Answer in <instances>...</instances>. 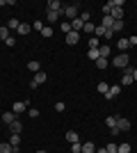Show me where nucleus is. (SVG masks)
Wrapping results in <instances>:
<instances>
[{
    "instance_id": "f257e3e1",
    "label": "nucleus",
    "mask_w": 137,
    "mask_h": 153,
    "mask_svg": "<svg viewBox=\"0 0 137 153\" xmlns=\"http://www.w3.org/2000/svg\"><path fill=\"white\" fill-rule=\"evenodd\" d=\"M112 64H114V66H119V69H126V66L130 64V57H128V53H119L117 57L112 59Z\"/></svg>"
},
{
    "instance_id": "f03ea898",
    "label": "nucleus",
    "mask_w": 137,
    "mask_h": 153,
    "mask_svg": "<svg viewBox=\"0 0 137 153\" xmlns=\"http://www.w3.org/2000/svg\"><path fill=\"white\" fill-rule=\"evenodd\" d=\"M78 2H76V5H69V7H64V9H62V14H64L66 19L69 21H73V19H78Z\"/></svg>"
},
{
    "instance_id": "7ed1b4c3",
    "label": "nucleus",
    "mask_w": 137,
    "mask_h": 153,
    "mask_svg": "<svg viewBox=\"0 0 137 153\" xmlns=\"http://www.w3.org/2000/svg\"><path fill=\"white\" fill-rule=\"evenodd\" d=\"M135 80H133V66H126V73H124V78L119 80V85H124V87H128V85H133Z\"/></svg>"
},
{
    "instance_id": "20e7f679",
    "label": "nucleus",
    "mask_w": 137,
    "mask_h": 153,
    "mask_svg": "<svg viewBox=\"0 0 137 153\" xmlns=\"http://www.w3.org/2000/svg\"><path fill=\"white\" fill-rule=\"evenodd\" d=\"M117 128L121 130V133H128V130H130V121H128L126 117H119L117 119Z\"/></svg>"
},
{
    "instance_id": "39448f33",
    "label": "nucleus",
    "mask_w": 137,
    "mask_h": 153,
    "mask_svg": "<svg viewBox=\"0 0 137 153\" xmlns=\"http://www.w3.org/2000/svg\"><path fill=\"white\" fill-rule=\"evenodd\" d=\"M119 91H121V85H114V87H110V91L105 94V101H114L119 96Z\"/></svg>"
},
{
    "instance_id": "423d86ee",
    "label": "nucleus",
    "mask_w": 137,
    "mask_h": 153,
    "mask_svg": "<svg viewBox=\"0 0 137 153\" xmlns=\"http://www.w3.org/2000/svg\"><path fill=\"white\" fill-rule=\"evenodd\" d=\"M78 41H80V32H69V34H66V44H69V46H76V44H78Z\"/></svg>"
},
{
    "instance_id": "0eeeda50",
    "label": "nucleus",
    "mask_w": 137,
    "mask_h": 153,
    "mask_svg": "<svg viewBox=\"0 0 137 153\" xmlns=\"http://www.w3.org/2000/svg\"><path fill=\"white\" fill-rule=\"evenodd\" d=\"M27 110V101H16L14 103V114H23Z\"/></svg>"
},
{
    "instance_id": "6e6552de",
    "label": "nucleus",
    "mask_w": 137,
    "mask_h": 153,
    "mask_svg": "<svg viewBox=\"0 0 137 153\" xmlns=\"http://www.w3.org/2000/svg\"><path fill=\"white\" fill-rule=\"evenodd\" d=\"M82 27H85V21L80 19V16L71 21V30H73V32H82Z\"/></svg>"
},
{
    "instance_id": "1a4fd4ad",
    "label": "nucleus",
    "mask_w": 137,
    "mask_h": 153,
    "mask_svg": "<svg viewBox=\"0 0 137 153\" xmlns=\"http://www.w3.org/2000/svg\"><path fill=\"white\" fill-rule=\"evenodd\" d=\"M21 130H23V123H21L19 119L9 123V133H12V135H21Z\"/></svg>"
},
{
    "instance_id": "9d476101",
    "label": "nucleus",
    "mask_w": 137,
    "mask_h": 153,
    "mask_svg": "<svg viewBox=\"0 0 137 153\" xmlns=\"http://www.w3.org/2000/svg\"><path fill=\"white\" fill-rule=\"evenodd\" d=\"M48 9H50V12H62L64 5H62L59 0H48Z\"/></svg>"
},
{
    "instance_id": "9b49d317",
    "label": "nucleus",
    "mask_w": 137,
    "mask_h": 153,
    "mask_svg": "<svg viewBox=\"0 0 137 153\" xmlns=\"http://www.w3.org/2000/svg\"><path fill=\"white\" fill-rule=\"evenodd\" d=\"M16 32H19L21 37H25V34H30V32H32V25H30V23H21Z\"/></svg>"
},
{
    "instance_id": "f8f14e48",
    "label": "nucleus",
    "mask_w": 137,
    "mask_h": 153,
    "mask_svg": "<svg viewBox=\"0 0 137 153\" xmlns=\"http://www.w3.org/2000/svg\"><path fill=\"white\" fill-rule=\"evenodd\" d=\"M82 153H96V144L94 142H85L82 144Z\"/></svg>"
},
{
    "instance_id": "ddd939ff",
    "label": "nucleus",
    "mask_w": 137,
    "mask_h": 153,
    "mask_svg": "<svg viewBox=\"0 0 137 153\" xmlns=\"http://www.w3.org/2000/svg\"><path fill=\"white\" fill-rule=\"evenodd\" d=\"M66 140L71 142V144H76V142H80V135L76 133V130H69V133H66Z\"/></svg>"
},
{
    "instance_id": "4468645a",
    "label": "nucleus",
    "mask_w": 137,
    "mask_h": 153,
    "mask_svg": "<svg viewBox=\"0 0 137 153\" xmlns=\"http://www.w3.org/2000/svg\"><path fill=\"white\" fill-rule=\"evenodd\" d=\"M117 46H119V51H121V53H126L128 48H130V44H128V39H119V41H117Z\"/></svg>"
},
{
    "instance_id": "2eb2a0df",
    "label": "nucleus",
    "mask_w": 137,
    "mask_h": 153,
    "mask_svg": "<svg viewBox=\"0 0 137 153\" xmlns=\"http://www.w3.org/2000/svg\"><path fill=\"white\" fill-rule=\"evenodd\" d=\"M9 32H12V30H9V27H7V25H2V27H0V39H2V41H7V39L12 37Z\"/></svg>"
},
{
    "instance_id": "dca6fc26",
    "label": "nucleus",
    "mask_w": 137,
    "mask_h": 153,
    "mask_svg": "<svg viewBox=\"0 0 137 153\" xmlns=\"http://www.w3.org/2000/svg\"><path fill=\"white\" fill-rule=\"evenodd\" d=\"M98 55L107 59V57H110V46H107V44H105V46H101V48H98Z\"/></svg>"
},
{
    "instance_id": "f3484780",
    "label": "nucleus",
    "mask_w": 137,
    "mask_h": 153,
    "mask_svg": "<svg viewBox=\"0 0 137 153\" xmlns=\"http://www.w3.org/2000/svg\"><path fill=\"white\" fill-rule=\"evenodd\" d=\"M19 25H21L19 19H9L7 21V27H9V30H19Z\"/></svg>"
},
{
    "instance_id": "a211bd4d",
    "label": "nucleus",
    "mask_w": 137,
    "mask_h": 153,
    "mask_svg": "<svg viewBox=\"0 0 137 153\" xmlns=\"http://www.w3.org/2000/svg\"><path fill=\"white\" fill-rule=\"evenodd\" d=\"M2 121H5L7 126H9L12 121H16V117H14V112H5V114H2Z\"/></svg>"
},
{
    "instance_id": "6ab92c4d",
    "label": "nucleus",
    "mask_w": 137,
    "mask_h": 153,
    "mask_svg": "<svg viewBox=\"0 0 137 153\" xmlns=\"http://www.w3.org/2000/svg\"><path fill=\"white\" fill-rule=\"evenodd\" d=\"M27 69H30V71H34V73H39V71H41V64L32 59V62H27Z\"/></svg>"
},
{
    "instance_id": "aec40b11",
    "label": "nucleus",
    "mask_w": 137,
    "mask_h": 153,
    "mask_svg": "<svg viewBox=\"0 0 137 153\" xmlns=\"http://www.w3.org/2000/svg\"><path fill=\"white\" fill-rule=\"evenodd\" d=\"M37 85H41V82H46V73L44 71H39V73H34V78H32Z\"/></svg>"
},
{
    "instance_id": "412c9836",
    "label": "nucleus",
    "mask_w": 137,
    "mask_h": 153,
    "mask_svg": "<svg viewBox=\"0 0 137 153\" xmlns=\"http://www.w3.org/2000/svg\"><path fill=\"white\" fill-rule=\"evenodd\" d=\"M101 25H103V27H107V30H112V25H114V19H112V16H105Z\"/></svg>"
},
{
    "instance_id": "4be33fe9",
    "label": "nucleus",
    "mask_w": 137,
    "mask_h": 153,
    "mask_svg": "<svg viewBox=\"0 0 137 153\" xmlns=\"http://www.w3.org/2000/svg\"><path fill=\"white\" fill-rule=\"evenodd\" d=\"M46 14H48V21H50V23H55V21H57L59 16H62V12H50V9H48Z\"/></svg>"
},
{
    "instance_id": "5701e85b",
    "label": "nucleus",
    "mask_w": 137,
    "mask_h": 153,
    "mask_svg": "<svg viewBox=\"0 0 137 153\" xmlns=\"http://www.w3.org/2000/svg\"><path fill=\"white\" fill-rule=\"evenodd\" d=\"M87 46H89V51H91V48H101V41H98L96 37H89V41H87Z\"/></svg>"
},
{
    "instance_id": "b1692460",
    "label": "nucleus",
    "mask_w": 137,
    "mask_h": 153,
    "mask_svg": "<svg viewBox=\"0 0 137 153\" xmlns=\"http://www.w3.org/2000/svg\"><path fill=\"white\" fill-rule=\"evenodd\" d=\"M117 153H130V144H128V142L119 144V146H117Z\"/></svg>"
},
{
    "instance_id": "393cba45",
    "label": "nucleus",
    "mask_w": 137,
    "mask_h": 153,
    "mask_svg": "<svg viewBox=\"0 0 137 153\" xmlns=\"http://www.w3.org/2000/svg\"><path fill=\"white\" fill-rule=\"evenodd\" d=\"M82 32H85V34H94V32H96V25H94V23H85Z\"/></svg>"
},
{
    "instance_id": "a878e982",
    "label": "nucleus",
    "mask_w": 137,
    "mask_h": 153,
    "mask_svg": "<svg viewBox=\"0 0 137 153\" xmlns=\"http://www.w3.org/2000/svg\"><path fill=\"white\" fill-rule=\"evenodd\" d=\"M96 89H98V94H107V91H110V85L107 82H98Z\"/></svg>"
},
{
    "instance_id": "bb28decb",
    "label": "nucleus",
    "mask_w": 137,
    "mask_h": 153,
    "mask_svg": "<svg viewBox=\"0 0 137 153\" xmlns=\"http://www.w3.org/2000/svg\"><path fill=\"white\" fill-rule=\"evenodd\" d=\"M9 144H12V149L19 146L21 144V135H9Z\"/></svg>"
},
{
    "instance_id": "cd10ccee",
    "label": "nucleus",
    "mask_w": 137,
    "mask_h": 153,
    "mask_svg": "<svg viewBox=\"0 0 137 153\" xmlns=\"http://www.w3.org/2000/svg\"><path fill=\"white\" fill-rule=\"evenodd\" d=\"M14 149H12V144H9V142H2V144H0V153H12Z\"/></svg>"
},
{
    "instance_id": "c85d7f7f",
    "label": "nucleus",
    "mask_w": 137,
    "mask_h": 153,
    "mask_svg": "<svg viewBox=\"0 0 137 153\" xmlns=\"http://www.w3.org/2000/svg\"><path fill=\"white\" fill-rule=\"evenodd\" d=\"M41 37H46V39H50V37H53V27H50V25H46L44 30H41Z\"/></svg>"
},
{
    "instance_id": "c756f323",
    "label": "nucleus",
    "mask_w": 137,
    "mask_h": 153,
    "mask_svg": "<svg viewBox=\"0 0 137 153\" xmlns=\"http://www.w3.org/2000/svg\"><path fill=\"white\" fill-rule=\"evenodd\" d=\"M117 119H119V117H105V123H107L110 128H114V126H117Z\"/></svg>"
},
{
    "instance_id": "7c9ffc66",
    "label": "nucleus",
    "mask_w": 137,
    "mask_h": 153,
    "mask_svg": "<svg viewBox=\"0 0 137 153\" xmlns=\"http://www.w3.org/2000/svg\"><path fill=\"white\" fill-rule=\"evenodd\" d=\"M105 30H107V27H103V25H96V32H94V37H103V34H105Z\"/></svg>"
},
{
    "instance_id": "2f4dec72",
    "label": "nucleus",
    "mask_w": 137,
    "mask_h": 153,
    "mask_svg": "<svg viewBox=\"0 0 137 153\" xmlns=\"http://www.w3.org/2000/svg\"><path fill=\"white\" fill-rule=\"evenodd\" d=\"M98 57H101V55H98V48H91V51H89V59H91V62H96Z\"/></svg>"
},
{
    "instance_id": "473e14b6",
    "label": "nucleus",
    "mask_w": 137,
    "mask_h": 153,
    "mask_svg": "<svg viewBox=\"0 0 137 153\" xmlns=\"http://www.w3.org/2000/svg\"><path fill=\"white\" fill-rule=\"evenodd\" d=\"M71 153H82V144H80V142L71 144Z\"/></svg>"
},
{
    "instance_id": "72a5a7b5",
    "label": "nucleus",
    "mask_w": 137,
    "mask_h": 153,
    "mask_svg": "<svg viewBox=\"0 0 137 153\" xmlns=\"http://www.w3.org/2000/svg\"><path fill=\"white\" fill-rule=\"evenodd\" d=\"M107 5H110L112 9H114V7H121V9H124V0H110Z\"/></svg>"
},
{
    "instance_id": "f704fd0d",
    "label": "nucleus",
    "mask_w": 137,
    "mask_h": 153,
    "mask_svg": "<svg viewBox=\"0 0 137 153\" xmlns=\"http://www.w3.org/2000/svg\"><path fill=\"white\" fill-rule=\"evenodd\" d=\"M62 32H64V34H69V32H71V21H66V23H62Z\"/></svg>"
},
{
    "instance_id": "c9c22d12",
    "label": "nucleus",
    "mask_w": 137,
    "mask_h": 153,
    "mask_svg": "<svg viewBox=\"0 0 137 153\" xmlns=\"http://www.w3.org/2000/svg\"><path fill=\"white\" fill-rule=\"evenodd\" d=\"M117 146H119V144H114V142H110V144L105 146V151H107V153H117Z\"/></svg>"
},
{
    "instance_id": "e433bc0d",
    "label": "nucleus",
    "mask_w": 137,
    "mask_h": 153,
    "mask_svg": "<svg viewBox=\"0 0 137 153\" xmlns=\"http://www.w3.org/2000/svg\"><path fill=\"white\" fill-rule=\"evenodd\" d=\"M96 66H98V69H105V66H107V59H105V57H98L96 59Z\"/></svg>"
},
{
    "instance_id": "4c0bfd02",
    "label": "nucleus",
    "mask_w": 137,
    "mask_h": 153,
    "mask_svg": "<svg viewBox=\"0 0 137 153\" xmlns=\"http://www.w3.org/2000/svg\"><path fill=\"white\" fill-rule=\"evenodd\" d=\"M124 27V21H114V25H112V32H119Z\"/></svg>"
},
{
    "instance_id": "58836bf2",
    "label": "nucleus",
    "mask_w": 137,
    "mask_h": 153,
    "mask_svg": "<svg viewBox=\"0 0 137 153\" xmlns=\"http://www.w3.org/2000/svg\"><path fill=\"white\" fill-rule=\"evenodd\" d=\"M27 114L32 117V119H37V117H39V110H37V108H30V110H27Z\"/></svg>"
},
{
    "instance_id": "ea45409f",
    "label": "nucleus",
    "mask_w": 137,
    "mask_h": 153,
    "mask_svg": "<svg viewBox=\"0 0 137 153\" xmlns=\"http://www.w3.org/2000/svg\"><path fill=\"white\" fill-rule=\"evenodd\" d=\"M64 108H66V105H64L62 101H59V103H55V112H64Z\"/></svg>"
},
{
    "instance_id": "a19ab883",
    "label": "nucleus",
    "mask_w": 137,
    "mask_h": 153,
    "mask_svg": "<svg viewBox=\"0 0 137 153\" xmlns=\"http://www.w3.org/2000/svg\"><path fill=\"white\" fill-rule=\"evenodd\" d=\"M32 27H34V30H39V32H41V30H44V27H46V25H44V23H41V21H37V23H34V25H32Z\"/></svg>"
},
{
    "instance_id": "79ce46f5",
    "label": "nucleus",
    "mask_w": 137,
    "mask_h": 153,
    "mask_svg": "<svg viewBox=\"0 0 137 153\" xmlns=\"http://www.w3.org/2000/svg\"><path fill=\"white\" fill-rule=\"evenodd\" d=\"M128 44H130V46H137V37H135V34H133V37H128Z\"/></svg>"
},
{
    "instance_id": "37998d69",
    "label": "nucleus",
    "mask_w": 137,
    "mask_h": 153,
    "mask_svg": "<svg viewBox=\"0 0 137 153\" xmlns=\"http://www.w3.org/2000/svg\"><path fill=\"white\" fill-rule=\"evenodd\" d=\"M103 37H105V39H112V37H114V32H112V30H105Z\"/></svg>"
},
{
    "instance_id": "c03bdc74",
    "label": "nucleus",
    "mask_w": 137,
    "mask_h": 153,
    "mask_svg": "<svg viewBox=\"0 0 137 153\" xmlns=\"http://www.w3.org/2000/svg\"><path fill=\"white\" fill-rule=\"evenodd\" d=\"M14 44H16V39H14V37H9V39L5 41V46H14Z\"/></svg>"
},
{
    "instance_id": "a18cd8bd",
    "label": "nucleus",
    "mask_w": 137,
    "mask_h": 153,
    "mask_svg": "<svg viewBox=\"0 0 137 153\" xmlns=\"http://www.w3.org/2000/svg\"><path fill=\"white\" fill-rule=\"evenodd\" d=\"M133 80L137 82V69H133Z\"/></svg>"
},
{
    "instance_id": "49530a36",
    "label": "nucleus",
    "mask_w": 137,
    "mask_h": 153,
    "mask_svg": "<svg viewBox=\"0 0 137 153\" xmlns=\"http://www.w3.org/2000/svg\"><path fill=\"white\" fill-rule=\"evenodd\" d=\"M96 153H107V151H105V149H96Z\"/></svg>"
},
{
    "instance_id": "de8ad7c7",
    "label": "nucleus",
    "mask_w": 137,
    "mask_h": 153,
    "mask_svg": "<svg viewBox=\"0 0 137 153\" xmlns=\"http://www.w3.org/2000/svg\"><path fill=\"white\" fill-rule=\"evenodd\" d=\"M37 153H48V151H44V149H41V151H37Z\"/></svg>"
}]
</instances>
